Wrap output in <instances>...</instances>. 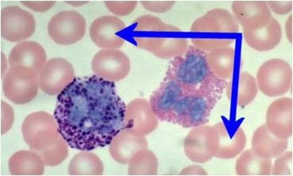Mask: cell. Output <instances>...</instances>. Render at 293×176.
<instances>
[{
	"label": "cell",
	"instance_id": "1",
	"mask_svg": "<svg viewBox=\"0 0 293 176\" xmlns=\"http://www.w3.org/2000/svg\"><path fill=\"white\" fill-rule=\"evenodd\" d=\"M126 109L114 83L94 75L74 78L58 94L54 116L68 145L88 151L111 143L123 128Z\"/></svg>",
	"mask_w": 293,
	"mask_h": 176
},
{
	"label": "cell",
	"instance_id": "2",
	"mask_svg": "<svg viewBox=\"0 0 293 176\" xmlns=\"http://www.w3.org/2000/svg\"><path fill=\"white\" fill-rule=\"evenodd\" d=\"M292 70L286 61L279 58L269 59L259 67L256 78L258 89L270 97L280 96L290 90Z\"/></svg>",
	"mask_w": 293,
	"mask_h": 176
},
{
	"label": "cell",
	"instance_id": "3",
	"mask_svg": "<svg viewBox=\"0 0 293 176\" xmlns=\"http://www.w3.org/2000/svg\"><path fill=\"white\" fill-rule=\"evenodd\" d=\"M86 23L83 16L75 10H65L54 15L48 25L51 38L57 43L69 45L76 43L84 36Z\"/></svg>",
	"mask_w": 293,
	"mask_h": 176
},
{
	"label": "cell",
	"instance_id": "4",
	"mask_svg": "<svg viewBox=\"0 0 293 176\" xmlns=\"http://www.w3.org/2000/svg\"><path fill=\"white\" fill-rule=\"evenodd\" d=\"M39 87L38 76L29 71L9 67L5 75L3 93L14 104H23L31 102L36 96Z\"/></svg>",
	"mask_w": 293,
	"mask_h": 176
},
{
	"label": "cell",
	"instance_id": "5",
	"mask_svg": "<svg viewBox=\"0 0 293 176\" xmlns=\"http://www.w3.org/2000/svg\"><path fill=\"white\" fill-rule=\"evenodd\" d=\"M35 21L33 15L19 6L11 5L1 11V33L5 39L17 42L30 37L34 32Z\"/></svg>",
	"mask_w": 293,
	"mask_h": 176
},
{
	"label": "cell",
	"instance_id": "6",
	"mask_svg": "<svg viewBox=\"0 0 293 176\" xmlns=\"http://www.w3.org/2000/svg\"><path fill=\"white\" fill-rule=\"evenodd\" d=\"M73 68L63 58L56 57L49 60L38 75L39 87L50 95L59 94L74 78Z\"/></svg>",
	"mask_w": 293,
	"mask_h": 176
},
{
	"label": "cell",
	"instance_id": "7",
	"mask_svg": "<svg viewBox=\"0 0 293 176\" xmlns=\"http://www.w3.org/2000/svg\"><path fill=\"white\" fill-rule=\"evenodd\" d=\"M47 56L37 42L25 41L16 45L9 54V67L18 68L38 75L46 63Z\"/></svg>",
	"mask_w": 293,
	"mask_h": 176
},
{
	"label": "cell",
	"instance_id": "8",
	"mask_svg": "<svg viewBox=\"0 0 293 176\" xmlns=\"http://www.w3.org/2000/svg\"><path fill=\"white\" fill-rule=\"evenodd\" d=\"M234 16L243 30H252L264 25L273 17L267 2L236 1L232 5Z\"/></svg>",
	"mask_w": 293,
	"mask_h": 176
},
{
	"label": "cell",
	"instance_id": "9",
	"mask_svg": "<svg viewBox=\"0 0 293 176\" xmlns=\"http://www.w3.org/2000/svg\"><path fill=\"white\" fill-rule=\"evenodd\" d=\"M183 85L176 80L165 76L149 98L152 111L159 118L165 119L169 111L183 96Z\"/></svg>",
	"mask_w": 293,
	"mask_h": 176
},
{
	"label": "cell",
	"instance_id": "10",
	"mask_svg": "<svg viewBox=\"0 0 293 176\" xmlns=\"http://www.w3.org/2000/svg\"><path fill=\"white\" fill-rule=\"evenodd\" d=\"M123 26L122 22L116 17L110 15L102 16L91 24L90 35L93 42L100 48H117L121 46L122 41L116 33Z\"/></svg>",
	"mask_w": 293,
	"mask_h": 176
},
{
	"label": "cell",
	"instance_id": "11",
	"mask_svg": "<svg viewBox=\"0 0 293 176\" xmlns=\"http://www.w3.org/2000/svg\"><path fill=\"white\" fill-rule=\"evenodd\" d=\"M243 31L244 40L248 45L259 52H266L273 49L279 44L282 39L281 25L273 17L261 27Z\"/></svg>",
	"mask_w": 293,
	"mask_h": 176
},
{
	"label": "cell",
	"instance_id": "12",
	"mask_svg": "<svg viewBox=\"0 0 293 176\" xmlns=\"http://www.w3.org/2000/svg\"><path fill=\"white\" fill-rule=\"evenodd\" d=\"M208 72L207 67L203 60L192 58L179 65H171L165 76L176 80L182 85L195 86L204 81Z\"/></svg>",
	"mask_w": 293,
	"mask_h": 176
},
{
	"label": "cell",
	"instance_id": "13",
	"mask_svg": "<svg viewBox=\"0 0 293 176\" xmlns=\"http://www.w3.org/2000/svg\"><path fill=\"white\" fill-rule=\"evenodd\" d=\"M210 111L209 104L205 97L194 95L187 116L186 128L195 127L206 123Z\"/></svg>",
	"mask_w": 293,
	"mask_h": 176
},
{
	"label": "cell",
	"instance_id": "14",
	"mask_svg": "<svg viewBox=\"0 0 293 176\" xmlns=\"http://www.w3.org/2000/svg\"><path fill=\"white\" fill-rule=\"evenodd\" d=\"M256 78L250 73L243 71L240 75L238 104L240 106H246L256 98L258 90Z\"/></svg>",
	"mask_w": 293,
	"mask_h": 176
},
{
	"label": "cell",
	"instance_id": "15",
	"mask_svg": "<svg viewBox=\"0 0 293 176\" xmlns=\"http://www.w3.org/2000/svg\"><path fill=\"white\" fill-rule=\"evenodd\" d=\"M267 3L271 11L278 15H286L292 10L293 1L291 0L270 1Z\"/></svg>",
	"mask_w": 293,
	"mask_h": 176
},
{
	"label": "cell",
	"instance_id": "16",
	"mask_svg": "<svg viewBox=\"0 0 293 176\" xmlns=\"http://www.w3.org/2000/svg\"><path fill=\"white\" fill-rule=\"evenodd\" d=\"M26 7L38 12H44L51 8L55 4V1H21Z\"/></svg>",
	"mask_w": 293,
	"mask_h": 176
},
{
	"label": "cell",
	"instance_id": "17",
	"mask_svg": "<svg viewBox=\"0 0 293 176\" xmlns=\"http://www.w3.org/2000/svg\"><path fill=\"white\" fill-rule=\"evenodd\" d=\"M285 30L287 39L289 41L292 43V17L290 14L287 19L285 25Z\"/></svg>",
	"mask_w": 293,
	"mask_h": 176
},
{
	"label": "cell",
	"instance_id": "18",
	"mask_svg": "<svg viewBox=\"0 0 293 176\" xmlns=\"http://www.w3.org/2000/svg\"><path fill=\"white\" fill-rule=\"evenodd\" d=\"M66 2L69 4L74 6H80L83 5L86 3L88 1H68Z\"/></svg>",
	"mask_w": 293,
	"mask_h": 176
}]
</instances>
